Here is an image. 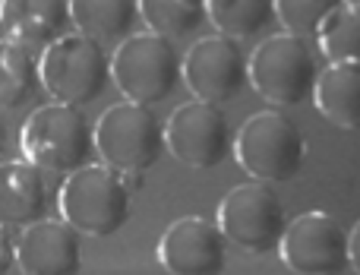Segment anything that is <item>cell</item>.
<instances>
[{
  "label": "cell",
  "mask_w": 360,
  "mask_h": 275,
  "mask_svg": "<svg viewBox=\"0 0 360 275\" xmlns=\"http://www.w3.org/2000/svg\"><path fill=\"white\" fill-rule=\"evenodd\" d=\"M22 158L41 168L44 174H63L92 165L95 155V124L73 105L48 101L25 117L19 130Z\"/></svg>",
  "instance_id": "1"
},
{
  "label": "cell",
  "mask_w": 360,
  "mask_h": 275,
  "mask_svg": "<svg viewBox=\"0 0 360 275\" xmlns=\"http://www.w3.org/2000/svg\"><path fill=\"white\" fill-rule=\"evenodd\" d=\"M323 60L313 38L278 32L262 38L250 54V86L275 108L304 105L316 92Z\"/></svg>",
  "instance_id": "2"
},
{
  "label": "cell",
  "mask_w": 360,
  "mask_h": 275,
  "mask_svg": "<svg viewBox=\"0 0 360 275\" xmlns=\"http://www.w3.org/2000/svg\"><path fill=\"white\" fill-rule=\"evenodd\" d=\"M57 209L67 225L89 238H111L130 222L133 190L120 171L108 165H86L63 177Z\"/></svg>",
  "instance_id": "3"
},
{
  "label": "cell",
  "mask_w": 360,
  "mask_h": 275,
  "mask_svg": "<svg viewBox=\"0 0 360 275\" xmlns=\"http://www.w3.org/2000/svg\"><path fill=\"white\" fill-rule=\"evenodd\" d=\"M111 79L133 105H158L184 82V54L177 41L152 32H136L111 54Z\"/></svg>",
  "instance_id": "4"
},
{
  "label": "cell",
  "mask_w": 360,
  "mask_h": 275,
  "mask_svg": "<svg viewBox=\"0 0 360 275\" xmlns=\"http://www.w3.org/2000/svg\"><path fill=\"white\" fill-rule=\"evenodd\" d=\"M234 158L253 181L285 184L304 168L307 136L281 111L250 114L234 136Z\"/></svg>",
  "instance_id": "5"
},
{
  "label": "cell",
  "mask_w": 360,
  "mask_h": 275,
  "mask_svg": "<svg viewBox=\"0 0 360 275\" xmlns=\"http://www.w3.org/2000/svg\"><path fill=\"white\" fill-rule=\"evenodd\" d=\"M41 70V89L60 105H92L98 95H105L111 82V57L105 54V44L67 32L38 57Z\"/></svg>",
  "instance_id": "6"
},
{
  "label": "cell",
  "mask_w": 360,
  "mask_h": 275,
  "mask_svg": "<svg viewBox=\"0 0 360 275\" xmlns=\"http://www.w3.org/2000/svg\"><path fill=\"white\" fill-rule=\"evenodd\" d=\"M95 152L101 165L120 174H143L158 165L165 146V124L146 105L120 101L111 105L95 124Z\"/></svg>",
  "instance_id": "7"
},
{
  "label": "cell",
  "mask_w": 360,
  "mask_h": 275,
  "mask_svg": "<svg viewBox=\"0 0 360 275\" xmlns=\"http://www.w3.org/2000/svg\"><path fill=\"white\" fill-rule=\"evenodd\" d=\"M218 228L231 247L250 257H266L278 250L288 231L285 203L262 181L237 184L218 206Z\"/></svg>",
  "instance_id": "8"
},
{
  "label": "cell",
  "mask_w": 360,
  "mask_h": 275,
  "mask_svg": "<svg viewBox=\"0 0 360 275\" xmlns=\"http://www.w3.org/2000/svg\"><path fill=\"white\" fill-rule=\"evenodd\" d=\"M165 146L180 165L196 171L218 168L234 152V130L221 105L212 101H186L174 108L165 124Z\"/></svg>",
  "instance_id": "9"
},
{
  "label": "cell",
  "mask_w": 360,
  "mask_h": 275,
  "mask_svg": "<svg viewBox=\"0 0 360 275\" xmlns=\"http://www.w3.org/2000/svg\"><path fill=\"white\" fill-rule=\"evenodd\" d=\"M278 257L294 275H345L351 269V231L329 212H304L288 222Z\"/></svg>",
  "instance_id": "10"
},
{
  "label": "cell",
  "mask_w": 360,
  "mask_h": 275,
  "mask_svg": "<svg viewBox=\"0 0 360 275\" xmlns=\"http://www.w3.org/2000/svg\"><path fill=\"white\" fill-rule=\"evenodd\" d=\"M184 82L193 98L228 105L247 89L250 57L243 54L240 41L228 35H202L184 54Z\"/></svg>",
  "instance_id": "11"
},
{
  "label": "cell",
  "mask_w": 360,
  "mask_h": 275,
  "mask_svg": "<svg viewBox=\"0 0 360 275\" xmlns=\"http://www.w3.org/2000/svg\"><path fill=\"white\" fill-rule=\"evenodd\" d=\"M228 247L218 222L184 215L165 228L158 241V263L168 275H221L228 269Z\"/></svg>",
  "instance_id": "12"
},
{
  "label": "cell",
  "mask_w": 360,
  "mask_h": 275,
  "mask_svg": "<svg viewBox=\"0 0 360 275\" xmlns=\"http://www.w3.org/2000/svg\"><path fill=\"white\" fill-rule=\"evenodd\" d=\"M16 266L22 275H79L82 241L63 219H41L16 238Z\"/></svg>",
  "instance_id": "13"
},
{
  "label": "cell",
  "mask_w": 360,
  "mask_h": 275,
  "mask_svg": "<svg viewBox=\"0 0 360 275\" xmlns=\"http://www.w3.org/2000/svg\"><path fill=\"white\" fill-rule=\"evenodd\" d=\"M51 187L48 174L25 158L0 165V225L6 228H29L48 219Z\"/></svg>",
  "instance_id": "14"
},
{
  "label": "cell",
  "mask_w": 360,
  "mask_h": 275,
  "mask_svg": "<svg viewBox=\"0 0 360 275\" xmlns=\"http://www.w3.org/2000/svg\"><path fill=\"white\" fill-rule=\"evenodd\" d=\"M73 25L70 0H0V29L25 48H48Z\"/></svg>",
  "instance_id": "15"
},
{
  "label": "cell",
  "mask_w": 360,
  "mask_h": 275,
  "mask_svg": "<svg viewBox=\"0 0 360 275\" xmlns=\"http://www.w3.org/2000/svg\"><path fill=\"white\" fill-rule=\"evenodd\" d=\"M313 105L319 108L329 124L342 130H357L360 127V60L326 63L319 73Z\"/></svg>",
  "instance_id": "16"
},
{
  "label": "cell",
  "mask_w": 360,
  "mask_h": 275,
  "mask_svg": "<svg viewBox=\"0 0 360 275\" xmlns=\"http://www.w3.org/2000/svg\"><path fill=\"white\" fill-rule=\"evenodd\" d=\"M73 32L92 38L98 44H120L136 35L139 0H70Z\"/></svg>",
  "instance_id": "17"
},
{
  "label": "cell",
  "mask_w": 360,
  "mask_h": 275,
  "mask_svg": "<svg viewBox=\"0 0 360 275\" xmlns=\"http://www.w3.org/2000/svg\"><path fill=\"white\" fill-rule=\"evenodd\" d=\"M41 92V70L32 48L0 38V114L22 111Z\"/></svg>",
  "instance_id": "18"
},
{
  "label": "cell",
  "mask_w": 360,
  "mask_h": 275,
  "mask_svg": "<svg viewBox=\"0 0 360 275\" xmlns=\"http://www.w3.org/2000/svg\"><path fill=\"white\" fill-rule=\"evenodd\" d=\"M146 32L184 41L209 25V0H139Z\"/></svg>",
  "instance_id": "19"
},
{
  "label": "cell",
  "mask_w": 360,
  "mask_h": 275,
  "mask_svg": "<svg viewBox=\"0 0 360 275\" xmlns=\"http://www.w3.org/2000/svg\"><path fill=\"white\" fill-rule=\"evenodd\" d=\"M278 23L275 0H209V25L234 41L256 38Z\"/></svg>",
  "instance_id": "20"
},
{
  "label": "cell",
  "mask_w": 360,
  "mask_h": 275,
  "mask_svg": "<svg viewBox=\"0 0 360 275\" xmlns=\"http://www.w3.org/2000/svg\"><path fill=\"white\" fill-rule=\"evenodd\" d=\"M316 48L329 63L360 60V10L357 6L342 4L326 19L316 35Z\"/></svg>",
  "instance_id": "21"
},
{
  "label": "cell",
  "mask_w": 360,
  "mask_h": 275,
  "mask_svg": "<svg viewBox=\"0 0 360 275\" xmlns=\"http://www.w3.org/2000/svg\"><path fill=\"white\" fill-rule=\"evenodd\" d=\"M342 4L345 0H275V13H278V25L285 32L316 41L323 23Z\"/></svg>",
  "instance_id": "22"
},
{
  "label": "cell",
  "mask_w": 360,
  "mask_h": 275,
  "mask_svg": "<svg viewBox=\"0 0 360 275\" xmlns=\"http://www.w3.org/2000/svg\"><path fill=\"white\" fill-rule=\"evenodd\" d=\"M13 266H16V238L6 225H0V275H6Z\"/></svg>",
  "instance_id": "23"
},
{
  "label": "cell",
  "mask_w": 360,
  "mask_h": 275,
  "mask_svg": "<svg viewBox=\"0 0 360 275\" xmlns=\"http://www.w3.org/2000/svg\"><path fill=\"white\" fill-rule=\"evenodd\" d=\"M351 266H354L360 275V219L354 222V228H351Z\"/></svg>",
  "instance_id": "24"
},
{
  "label": "cell",
  "mask_w": 360,
  "mask_h": 275,
  "mask_svg": "<svg viewBox=\"0 0 360 275\" xmlns=\"http://www.w3.org/2000/svg\"><path fill=\"white\" fill-rule=\"evenodd\" d=\"M6 149H10V130H6V120H4V114H0V165H4Z\"/></svg>",
  "instance_id": "25"
},
{
  "label": "cell",
  "mask_w": 360,
  "mask_h": 275,
  "mask_svg": "<svg viewBox=\"0 0 360 275\" xmlns=\"http://www.w3.org/2000/svg\"><path fill=\"white\" fill-rule=\"evenodd\" d=\"M345 4H351V6H357V10H360V0H345Z\"/></svg>",
  "instance_id": "26"
}]
</instances>
